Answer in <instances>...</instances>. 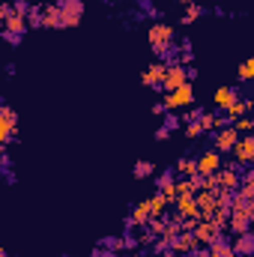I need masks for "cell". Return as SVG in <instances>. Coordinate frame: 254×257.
I'll return each mask as SVG.
<instances>
[{
	"label": "cell",
	"instance_id": "1",
	"mask_svg": "<svg viewBox=\"0 0 254 257\" xmlns=\"http://www.w3.org/2000/svg\"><path fill=\"white\" fill-rule=\"evenodd\" d=\"M15 141H18V114H15L12 105L0 102V144L9 147Z\"/></svg>",
	"mask_w": 254,
	"mask_h": 257
},
{
	"label": "cell",
	"instance_id": "2",
	"mask_svg": "<svg viewBox=\"0 0 254 257\" xmlns=\"http://www.w3.org/2000/svg\"><path fill=\"white\" fill-rule=\"evenodd\" d=\"M174 24H168V21H156L150 30H147V42H150V48L156 51V48H165V45H171L174 42Z\"/></svg>",
	"mask_w": 254,
	"mask_h": 257
},
{
	"label": "cell",
	"instance_id": "3",
	"mask_svg": "<svg viewBox=\"0 0 254 257\" xmlns=\"http://www.w3.org/2000/svg\"><path fill=\"white\" fill-rule=\"evenodd\" d=\"M209 138H212V147L218 150V153H233V147L239 144V128L236 126H227V128H218V132H209Z\"/></svg>",
	"mask_w": 254,
	"mask_h": 257
},
{
	"label": "cell",
	"instance_id": "4",
	"mask_svg": "<svg viewBox=\"0 0 254 257\" xmlns=\"http://www.w3.org/2000/svg\"><path fill=\"white\" fill-rule=\"evenodd\" d=\"M57 6H60V12H63V27H78L81 24V18H84V0H57Z\"/></svg>",
	"mask_w": 254,
	"mask_h": 257
},
{
	"label": "cell",
	"instance_id": "5",
	"mask_svg": "<svg viewBox=\"0 0 254 257\" xmlns=\"http://www.w3.org/2000/svg\"><path fill=\"white\" fill-rule=\"evenodd\" d=\"M183 84H189V66L183 63H171L165 72V81H162V90L171 93V90H180Z\"/></svg>",
	"mask_w": 254,
	"mask_h": 257
},
{
	"label": "cell",
	"instance_id": "6",
	"mask_svg": "<svg viewBox=\"0 0 254 257\" xmlns=\"http://www.w3.org/2000/svg\"><path fill=\"white\" fill-rule=\"evenodd\" d=\"M165 105H168V111H180V108H186V105H194V90H191V84H183L180 90H171V93H165Z\"/></svg>",
	"mask_w": 254,
	"mask_h": 257
},
{
	"label": "cell",
	"instance_id": "7",
	"mask_svg": "<svg viewBox=\"0 0 254 257\" xmlns=\"http://www.w3.org/2000/svg\"><path fill=\"white\" fill-rule=\"evenodd\" d=\"M221 233H227V230H221L212 218H200V221H197V227H194V236L200 239V245H212Z\"/></svg>",
	"mask_w": 254,
	"mask_h": 257
},
{
	"label": "cell",
	"instance_id": "8",
	"mask_svg": "<svg viewBox=\"0 0 254 257\" xmlns=\"http://www.w3.org/2000/svg\"><path fill=\"white\" fill-rule=\"evenodd\" d=\"M165 72H168V63L156 60V63H150L147 69H144V72H141V84H144V87H153V90H162Z\"/></svg>",
	"mask_w": 254,
	"mask_h": 257
},
{
	"label": "cell",
	"instance_id": "9",
	"mask_svg": "<svg viewBox=\"0 0 254 257\" xmlns=\"http://www.w3.org/2000/svg\"><path fill=\"white\" fill-rule=\"evenodd\" d=\"M177 180H180L177 168H165V171L156 177V192H165L168 197H171V203L177 200Z\"/></svg>",
	"mask_w": 254,
	"mask_h": 257
},
{
	"label": "cell",
	"instance_id": "10",
	"mask_svg": "<svg viewBox=\"0 0 254 257\" xmlns=\"http://www.w3.org/2000/svg\"><path fill=\"white\" fill-rule=\"evenodd\" d=\"M221 168H224V165H221V153H218L215 147L197 156V171H200L203 177H209V174H218Z\"/></svg>",
	"mask_w": 254,
	"mask_h": 257
},
{
	"label": "cell",
	"instance_id": "11",
	"mask_svg": "<svg viewBox=\"0 0 254 257\" xmlns=\"http://www.w3.org/2000/svg\"><path fill=\"white\" fill-rule=\"evenodd\" d=\"M230 156H233L239 165H254V135H242Z\"/></svg>",
	"mask_w": 254,
	"mask_h": 257
},
{
	"label": "cell",
	"instance_id": "12",
	"mask_svg": "<svg viewBox=\"0 0 254 257\" xmlns=\"http://www.w3.org/2000/svg\"><path fill=\"white\" fill-rule=\"evenodd\" d=\"M242 96H239V87H230V84H224V87H218L215 90V111H227L233 102H239Z\"/></svg>",
	"mask_w": 254,
	"mask_h": 257
},
{
	"label": "cell",
	"instance_id": "13",
	"mask_svg": "<svg viewBox=\"0 0 254 257\" xmlns=\"http://www.w3.org/2000/svg\"><path fill=\"white\" fill-rule=\"evenodd\" d=\"M174 209L183 215V218H200V206H197V197L194 194H180L174 200Z\"/></svg>",
	"mask_w": 254,
	"mask_h": 257
},
{
	"label": "cell",
	"instance_id": "14",
	"mask_svg": "<svg viewBox=\"0 0 254 257\" xmlns=\"http://www.w3.org/2000/svg\"><path fill=\"white\" fill-rule=\"evenodd\" d=\"M254 224V218L248 212H236V209H230V224H227V233L230 236H239V233H248Z\"/></svg>",
	"mask_w": 254,
	"mask_h": 257
},
{
	"label": "cell",
	"instance_id": "15",
	"mask_svg": "<svg viewBox=\"0 0 254 257\" xmlns=\"http://www.w3.org/2000/svg\"><path fill=\"white\" fill-rule=\"evenodd\" d=\"M215 177H218V186H221V189H227V192H239V186H242V174H239V171H233L230 165H224Z\"/></svg>",
	"mask_w": 254,
	"mask_h": 257
},
{
	"label": "cell",
	"instance_id": "16",
	"mask_svg": "<svg viewBox=\"0 0 254 257\" xmlns=\"http://www.w3.org/2000/svg\"><path fill=\"white\" fill-rule=\"evenodd\" d=\"M197 206H200V218H212L218 212V194L215 192H197Z\"/></svg>",
	"mask_w": 254,
	"mask_h": 257
},
{
	"label": "cell",
	"instance_id": "17",
	"mask_svg": "<svg viewBox=\"0 0 254 257\" xmlns=\"http://www.w3.org/2000/svg\"><path fill=\"white\" fill-rule=\"evenodd\" d=\"M194 248H200V239L194 236V230H183V233L174 239V251H177V254L186 257V254H191Z\"/></svg>",
	"mask_w": 254,
	"mask_h": 257
},
{
	"label": "cell",
	"instance_id": "18",
	"mask_svg": "<svg viewBox=\"0 0 254 257\" xmlns=\"http://www.w3.org/2000/svg\"><path fill=\"white\" fill-rule=\"evenodd\" d=\"M209 254L212 257H239L236 248H233V236H227V233H221V236L209 245Z\"/></svg>",
	"mask_w": 254,
	"mask_h": 257
},
{
	"label": "cell",
	"instance_id": "19",
	"mask_svg": "<svg viewBox=\"0 0 254 257\" xmlns=\"http://www.w3.org/2000/svg\"><path fill=\"white\" fill-rule=\"evenodd\" d=\"M168 206H174V203H171V197L165 192H156L150 197V212H153V218H165V215H168Z\"/></svg>",
	"mask_w": 254,
	"mask_h": 257
},
{
	"label": "cell",
	"instance_id": "20",
	"mask_svg": "<svg viewBox=\"0 0 254 257\" xmlns=\"http://www.w3.org/2000/svg\"><path fill=\"white\" fill-rule=\"evenodd\" d=\"M156 54V60H162V63H180V54H183V45H177V42H171V45H165V48H156L153 51Z\"/></svg>",
	"mask_w": 254,
	"mask_h": 257
},
{
	"label": "cell",
	"instance_id": "21",
	"mask_svg": "<svg viewBox=\"0 0 254 257\" xmlns=\"http://www.w3.org/2000/svg\"><path fill=\"white\" fill-rule=\"evenodd\" d=\"M233 248H236L239 257H254V230L233 236Z\"/></svg>",
	"mask_w": 254,
	"mask_h": 257
},
{
	"label": "cell",
	"instance_id": "22",
	"mask_svg": "<svg viewBox=\"0 0 254 257\" xmlns=\"http://www.w3.org/2000/svg\"><path fill=\"white\" fill-rule=\"evenodd\" d=\"M45 27H51V30H66L63 27V12H60L57 3H45Z\"/></svg>",
	"mask_w": 254,
	"mask_h": 257
},
{
	"label": "cell",
	"instance_id": "23",
	"mask_svg": "<svg viewBox=\"0 0 254 257\" xmlns=\"http://www.w3.org/2000/svg\"><path fill=\"white\" fill-rule=\"evenodd\" d=\"M251 111H254V99H239V102H233V105H230V108H227L224 114H227V117H230V120L236 123L239 117H248Z\"/></svg>",
	"mask_w": 254,
	"mask_h": 257
},
{
	"label": "cell",
	"instance_id": "24",
	"mask_svg": "<svg viewBox=\"0 0 254 257\" xmlns=\"http://www.w3.org/2000/svg\"><path fill=\"white\" fill-rule=\"evenodd\" d=\"M129 215L135 218V224H138V227H147V224H150V218H153V212H150V200L135 203V209H132Z\"/></svg>",
	"mask_w": 254,
	"mask_h": 257
},
{
	"label": "cell",
	"instance_id": "25",
	"mask_svg": "<svg viewBox=\"0 0 254 257\" xmlns=\"http://www.w3.org/2000/svg\"><path fill=\"white\" fill-rule=\"evenodd\" d=\"M3 27H6V30H12V33H21V36L30 30V24H27V15H18V12H12V15L3 21Z\"/></svg>",
	"mask_w": 254,
	"mask_h": 257
},
{
	"label": "cell",
	"instance_id": "26",
	"mask_svg": "<svg viewBox=\"0 0 254 257\" xmlns=\"http://www.w3.org/2000/svg\"><path fill=\"white\" fill-rule=\"evenodd\" d=\"M174 168H177V174H180V177H194V174H200V171H197V159H194V156H183V159H177V165H174Z\"/></svg>",
	"mask_w": 254,
	"mask_h": 257
},
{
	"label": "cell",
	"instance_id": "27",
	"mask_svg": "<svg viewBox=\"0 0 254 257\" xmlns=\"http://www.w3.org/2000/svg\"><path fill=\"white\" fill-rule=\"evenodd\" d=\"M153 174H156V165L147 162V159H138L135 168H132V177H135V180H147V177H153Z\"/></svg>",
	"mask_w": 254,
	"mask_h": 257
},
{
	"label": "cell",
	"instance_id": "28",
	"mask_svg": "<svg viewBox=\"0 0 254 257\" xmlns=\"http://www.w3.org/2000/svg\"><path fill=\"white\" fill-rule=\"evenodd\" d=\"M99 245H102V248H111L114 254H123V251H126V239H123V236H102Z\"/></svg>",
	"mask_w": 254,
	"mask_h": 257
},
{
	"label": "cell",
	"instance_id": "29",
	"mask_svg": "<svg viewBox=\"0 0 254 257\" xmlns=\"http://www.w3.org/2000/svg\"><path fill=\"white\" fill-rule=\"evenodd\" d=\"M27 24L30 27H45V6H30V12H27Z\"/></svg>",
	"mask_w": 254,
	"mask_h": 257
},
{
	"label": "cell",
	"instance_id": "30",
	"mask_svg": "<svg viewBox=\"0 0 254 257\" xmlns=\"http://www.w3.org/2000/svg\"><path fill=\"white\" fill-rule=\"evenodd\" d=\"M203 12H206V9H203L200 3H191V6H186V9H183V18H180V24H186V27H189L191 21H197Z\"/></svg>",
	"mask_w": 254,
	"mask_h": 257
},
{
	"label": "cell",
	"instance_id": "31",
	"mask_svg": "<svg viewBox=\"0 0 254 257\" xmlns=\"http://www.w3.org/2000/svg\"><path fill=\"white\" fill-rule=\"evenodd\" d=\"M233 209H236V212H248V215L254 218V200L245 197L242 192H236V197H233Z\"/></svg>",
	"mask_w": 254,
	"mask_h": 257
},
{
	"label": "cell",
	"instance_id": "32",
	"mask_svg": "<svg viewBox=\"0 0 254 257\" xmlns=\"http://www.w3.org/2000/svg\"><path fill=\"white\" fill-rule=\"evenodd\" d=\"M138 239H141V248H153L159 236H156L150 227H138Z\"/></svg>",
	"mask_w": 254,
	"mask_h": 257
},
{
	"label": "cell",
	"instance_id": "33",
	"mask_svg": "<svg viewBox=\"0 0 254 257\" xmlns=\"http://www.w3.org/2000/svg\"><path fill=\"white\" fill-rule=\"evenodd\" d=\"M203 135H206V128H203V123H200V120L186 123V138H189V141H197V138H203Z\"/></svg>",
	"mask_w": 254,
	"mask_h": 257
},
{
	"label": "cell",
	"instance_id": "34",
	"mask_svg": "<svg viewBox=\"0 0 254 257\" xmlns=\"http://www.w3.org/2000/svg\"><path fill=\"white\" fill-rule=\"evenodd\" d=\"M239 81H254V57H245L239 63Z\"/></svg>",
	"mask_w": 254,
	"mask_h": 257
},
{
	"label": "cell",
	"instance_id": "35",
	"mask_svg": "<svg viewBox=\"0 0 254 257\" xmlns=\"http://www.w3.org/2000/svg\"><path fill=\"white\" fill-rule=\"evenodd\" d=\"M0 39H3L6 45H12V48H18V45L24 42V36H21V33H12V30H6V27H3V33H0Z\"/></svg>",
	"mask_w": 254,
	"mask_h": 257
},
{
	"label": "cell",
	"instance_id": "36",
	"mask_svg": "<svg viewBox=\"0 0 254 257\" xmlns=\"http://www.w3.org/2000/svg\"><path fill=\"white\" fill-rule=\"evenodd\" d=\"M156 236H165V230H168V215L165 218H150V224H147Z\"/></svg>",
	"mask_w": 254,
	"mask_h": 257
},
{
	"label": "cell",
	"instance_id": "37",
	"mask_svg": "<svg viewBox=\"0 0 254 257\" xmlns=\"http://www.w3.org/2000/svg\"><path fill=\"white\" fill-rule=\"evenodd\" d=\"M233 126L239 128V135H254V117H239Z\"/></svg>",
	"mask_w": 254,
	"mask_h": 257
},
{
	"label": "cell",
	"instance_id": "38",
	"mask_svg": "<svg viewBox=\"0 0 254 257\" xmlns=\"http://www.w3.org/2000/svg\"><path fill=\"white\" fill-rule=\"evenodd\" d=\"M162 126H165V128H171V132H174V128L186 126V123H183V117H177L174 111H168V114H165V123H162Z\"/></svg>",
	"mask_w": 254,
	"mask_h": 257
},
{
	"label": "cell",
	"instance_id": "39",
	"mask_svg": "<svg viewBox=\"0 0 254 257\" xmlns=\"http://www.w3.org/2000/svg\"><path fill=\"white\" fill-rule=\"evenodd\" d=\"M203 114H206V111H203L200 105H194V108H189V111L183 114V123H194V120H200Z\"/></svg>",
	"mask_w": 254,
	"mask_h": 257
},
{
	"label": "cell",
	"instance_id": "40",
	"mask_svg": "<svg viewBox=\"0 0 254 257\" xmlns=\"http://www.w3.org/2000/svg\"><path fill=\"white\" fill-rule=\"evenodd\" d=\"M12 6H15V12H18V15H27L33 3H30V0H12Z\"/></svg>",
	"mask_w": 254,
	"mask_h": 257
},
{
	"label": "cell",
	"instance_id": "41",
	"mask_svg": "<svg viewBox=\"0 0 254 257\" xmlns=\"http://www.w3.org/2000/svg\"><path fill=\"white\" fill-rule=\"evenodd\" d=\"M141 9H144L147 15H153V18H159V15H162V12H159V9H156V6H153L150 0H141Z\"/></svg>",
	"mask_w": 254,
	"mask_h": 257
},
{
	"label": "cell",
	"instance_id": "42",
	"mask_svg": "<svg viewBox=\"0 0 254 257\" xmlns=\"http://www.w3.org/2000/svg\"><path fill=\"white\" fill-rule=\"evenodd\" d=\"M90 257H120V254H114L111 248H102V245H96V248H93V254H90Z\"/></svg>",
	"mask_w": 254,
	"mask_h": 257
},
{
	"label": "cell",
	"instance_id": "43",
	"mask_svg": "<svg viewBox=\"0 0 254 257\" xmlns=\"http://www.w3.org/2000/svg\"><path fill=\"white\" fill-rule=\"evenodd\" d=\"M171 135H174V132H171V128H165V126L156 128V141H171Z\"/></svg>",
	"mask_w": 254,
	"mask_h": 257
},
{
	"label": "cell",
	"instance_id": "44",
	"mask_svg": "<svg viewBox=\"0 0 254 257\" xmlns=\"http://www.w3.org/2000/svg\"><path fill=\"white\" fill-rule=\"evenodd\" d=\"M191 60H194V51H191V48H183V54H180V63H183V66H191Z\"/></svg>",
	"mask_w": 254,
	"mask_h": 257
},
{
	"label": "cell",
	"instance_id": "45",
	"mask_svg": "<svg viewBox=\"0 0 254 257\" xmlns=\"http://www.w3.org/2000/svg\"><path fill=\"white\" fill-rule=\"evenodd\" d=\"M12 12H15V6H12V3H0V18H3V21H6Z\"/></svg>",
	"mask_w": 254,
	"mask_h": 257
},
{
	"label": "cell",
	"instance_id": "46",
	"mask_svg": "<svg viewBox=\"0 0 254 257\" xmlns=\"http://www.w3.org/2000/svg\"><path fill=\"white\" fill-rule=\"evenodd\" d=\"M186 257H212V254H209V245H200V248H194V251L186 254Z\"/></svg>",
	"mask_w": 254,
	"mask_h": 257
},
{
	"label": "cell",
	"instance_id": "47",
	"mask_svg": "<svg viewBox=\"0 0 254 257\" xmlns=\"http://www.w3.org/2000/svg\"><path fill=\"white\" fill-rule=\"evenodd\" d=\"M180 3H183V6H191V3H197V0H180Z\"/></svg>",
	"mask_w": 254,
	"mask_h": 257
},
{
	"label": "cell",
	"instance_id": "48",
	"mask_svg": "<svg viewBox=\"0 0 254 257\" xmlns=\"http://www.w3.org/2000/svg\"><path fill=\"white\" fill-rule=\"evenodd\" d=\"M123 257H144V254H135V251H126Z\"/></svg>",
	"mask_w": 254,
	"mask_h": 257
},
{
	"label": "cell",
	"instance_id": "49",
	"mask_svg": "<svg viewBox=\"0 0 254 257\" xmlns=\"http://www.w3.org/2000/svg\"><path fill=\"white\" fill-rule=\"evenodd\" d=\"M0 257H12V254H9V251H0Z\"/></svg>",
	"mask_w": 254,
	"mask_h": 257
}]
</instances>
